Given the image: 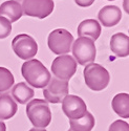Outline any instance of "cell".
Returning <instances> with one entry per match:
<instances>
[{"instance_id":"cell-8","label":"cell","mask_w":129,"mask_h":131,"mask_svg":"<svg viewBox=\"0 0 129 131\" xmlns=\"http://www.w3.org/2000/svg\"><path fill=\"white\" fill-rule=\"evenodd\" d=\"M77 71V62L69 54H63L57 57L51 63V72L55 78L63 81L69 79Z\"/></svg>"},{"instance_id":"cell-10","label":"cell","mask_w":129,"mask_h":131,"mask_svg":"<svg viewBox=\"0 0 129 131\" xmlns=\"http://www.w3.org/2000/svg\"><path fill=\"white\" fill-rule=\"evenodd\" d=\"M62 110L69 119H76L86 113L87 106L80 96L68 94L62 101Z\"/></svg>"},{"instance_id":"cell-15","label":"cell","mask_w":129,"mask_h":131,"mask_svg":"<svg viewBox=\"0 0 129 131\" xmlns=\"http://www.w3.org/2000/svg\"><path fill=\"white\" fill-rule=\"evenodd\" d=\"M17 104L9 94L0 95V119H8L17 112Z\"/></svg>"},{"instance_id":"cell-21","label":"cell","mask_w":129,"mask_h":131,"mask_svg":"<svg viewBox=\"0 0 129 131\" xmlns=\"http://www.w3.org/2000/svg\"><path fill=\"white\" fill-rule=\"evenodd\" d=\"M108 131H129V125L125 121L117 119L110 125Z\"/></svg>"},{"instance_id":"cell-20","label":"cell","mask_w":129,"mask_h":131,"mask_svg":"<svg viewBox=\"0 0 129 131\" xmlns=\"http://www.w3.org/2000/svg\"><path fill=\"white\" fill-rule=\"evenodd\" d=\"M12 32V23L9 21L0 16V39H4Z\"/></svg>"},{"instance_id":"cell-14","label":"cell","mask_w":129,"mask_h":131,"mask_svg":"<svg viewBox=\"0 0 129 131\" xmlns=\"http://www.w3.org/2000/svg\"><path fill=\"white\" fill-rule=\"evenodd\" d=\"M22 8L21 5L16 1V0H9L5 1L0 5V16L6 18L10 23L16 22L22 17Z\"/></svg>"},{"instance_id":"cell-9","label":"cell","mask_w":129,"mask_h":131,"mask_svg":"<svg viewBox=\"0 0 129 131\" xmlns=\"http://www.w3.org/2000/svg\"><path fill=\"white\" fill-rule=\"evenodd\" d=\"M69 87H68V81L59 80L57 78H50L49 82L43 89V94L46 102L58 104L62 103L64 97L68 95Z\"/></svg>"},{"instance_id":"cell-4","label":"cell","mask_w":129,"mask_h":131,"mask_svg":"<svg viewBox=\"0 0 129 131\" xmlns=\"http://www.w3.org/2000/svg\"><path fill=\"white\" fill-rule=\"evenodd\" d=\"M21 5L22 13L26 16L44 19L49 16L55 4L52 0H16Z\"/></svg>"},{"instance_id":"cell-2","label":"cell","mask_w":129,"mask_h":131,"mask_svg":"<svg viewBox=\"0 0 129 131\" xmlns=\"http://www.w3.org/2000/svg\"><path fill=\"white\" fill-rule=\"evenodd\" d=\"M26 115L35 128H46L51 121V111L48 103L41 99H35L27 103Z\"/></svg>"},{"instance_id":"cell-18","label":"cell","mask_w":129,"mask_h":131,"mask_svg":"<svg viewBox=\"0 0 129 131\" xmlns=\"http://www.w3.org/2000/svg\"><path fill=\"white\" fill-rule=\"evenodd\" d=\"M69 125L71 131H91L94 127V117L90 112L86 111L80 118L69 119Z\"/></svg>"},{"instance_id":"cell-3","label":"cell","mask_w":129,"mask_h":131,"mask_svg":"<svg viewBox=\"0 0 129 131\" xmlns=\"http://www.w3.org/2000/svg\"><path fill=\"white\" fill-rule=\"evenodd\" d=\"M83 74L86 85L93 91H101L105 89L110 81V75L107 69L96 63L86 65Z\"/></svg>"},{"instance_id":"cell-1","label":"cell","mask_w":129,"mask_h":131,"mask_svg":"<svg viewBox=\"0 0 129 131\" xmlns=\"http://www.w3.org/2000/svg\"><path fill=\"white\" fill-rule=\"evenodd\" d=\"M21 72L26 83L35 88H44L51 78L48 69L37 59L24 62Z\"/></svg>"},{"instance_id":"cell-16","label":"cell","mask_w":129,"mask_h":131,"mask_svg":"<svg viewBox=\"0 0 129 131\" xmlns=\"http://www.w3.org/2000/svg\"><path fill=\"white\" fill-rule=\"evenodd\" d=\"M12 95L14 99L20 104H26L34 96V90L24 82H20L13 86Z\"/></svg>"},{"instance_id":"cell-22","label":"cell","mask_w":129,"mask_h":131,"mask_svg":"<svg viewBox=\"0 0 129 131\" xmlns=\"http://www.w3.org/2000/svg\"><path fill=\"white\" fill-rule=\"evenodd\" d=\"M76 3L79 5V6H82V7H87V6H90L95 0H74Z\"/></svg>"},{"instance_id":"cell-25","label":"cell","mask_w":129,"mask_h":131,"mask_svg":"<svg viewBox=\"0 0 129 131\" xmlns=\"http://www.w3.org/2000/svg\"><path fill=\"white\" fill-rule=\"evenodd\" d=\"M108 1H114V0H108Z\"/></svg>"},{"instance_id":"cell-26","label":"cell","mask_w":129,"mask_h":131,"mask_svg":"<svg viewBox=\"0 0 129 131\" xmlns=\"http://www.w3.org/2000/svg\"><path fill=\"white\" fill-rule=\"evenodd\" d=\"M68 131H71V130H70V129H69V130H68Z\"/></svg>"},{"instance_id":"cell-17","label":"cell","mask_w":129,"mask_h":131,"mask_svg":"<svg viewBox=\"0 0 129 131\" xmlns=\"http://www.w3.org/2000/svg\"><path fill=\"white\" fill-rule=\"evenodd\" d=\"M113 111L123 118L129 117V95L128 93L116 94L111 103Z\"/></svg>"},{"instance_id":"cell-23","label":"cell","mask_w":129,"mask_h":131,"mask_svg":"<svg viewBox=\"0 0 129 131\" xmlns=\"http://www.w3.org/2000/svg\"><path fill=\"white\" fill-rule=\"evenodd\" d=\"M0 131H6V126L2 121H0Z\"/></svg>"},{"instance_id":"cell-13","label":"cell","mask_w":129,"mask_h":131,"mask_svg":"<svg viewBox=\"0 0 129 131\" xmlns=\"http://www.w3.org/2000/svg\"><path fill=\"white\" fill-rule=\"evenodd\" d=\"M110 49L117 57H127L129 54V38L123 32H116L110 39Z\"/></svg>"},{"instance_id":"cell-19","label":"cell","mask_w":129,"mask_h":131,"mask_svg":"<svg viewBox=\"0 0 129 131\" xmlns=\"http://www.w3.org/2000/svg\"><path fill=\"white\" fill-rule=\"evenodd\" d=\"M14 85V75L5 67H0V95L4 94Z\"/></svg>"},{"instance_id":"cell-24","label":"cell","mask_w":129,"mask_h":131,"mask_svg":"<svg viewBox=\"0 0 129 131\" xmlns=\"http://www.w3.org/2000/svg\"><path fill=\"white\" fill-rule=\"evenodd\" d=\"M29 131H46V130L43 129V128H33V129H30Z\"/></svg>"},{"instance_id":"cell-5","label":"cell","mask_w":129,"mask_h":131,"mask_svg":"<svg viewBox=\"0 0 129 131\" xmlns=\"http://www.w3.org/2000/svg\"><path fill=\"white\" fill-rule=\"evenodd\" d=\"M73 37L66 29L59 28L52 30L47 39V44L51 52L56 54H65L70 51Z\"/></svg>"},{"instance_id":"cell-12","label":"cell","mask_w":129,"mask_h":131,"mask_svg":"<svg viewBox=\"0 0 129 131\" xmlns=\"http://www.w3.org/2000/svg\"><path fill=\"white\" fill-rule=\"evenodd\" d=\"M101 35V25L94 19H86L78 26V36L87 37L93 42Z\"/></svg>"},{"instance_id":"cell-7","label":"cell","mask_w":129,"mask_h":131,"mask_svg":"<svg viewBox=\"0 0 129 131\" xmlns=\"http://www.w3.org/2000/svg\"><path fill=\"white\" fill-rule=\"evenodd\" d=\"M14 52L22 60H29L36 56L38 51V44L35 39L26 34H20L12 41Z\"/></svg>"},{"instance_id":"cell-11","label":"cell","mask_w":129,"mask_h":131,"mask_svg":"<svg viewBox=\"0 0 129 131\" xmlns=\"http://www.w3.org/2000/svg\"><path fill=\"white\" fill-rule=\"evenodd\" d=\"M98 18L103 26L112 27L120 22L122 18V12L115 5H106L100 9Z\"/></svg>"},{"instance_id":"cell-6","label":"cell","mask_w":129,"mask_h":131,"mask_svg":"<svg viewBox=\"0 0 129 131\" xmlns=\"http://www.w3.org/2000/svg\"><path fill=\"white\" fill-rule=\"evenodd\" d=\"M95 52L94 42L87 37H79L72 43V54L76 58V62L81 65L93 62Z\"/></svg>"}]
</instances>
